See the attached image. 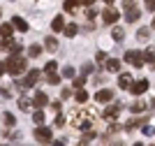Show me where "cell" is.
Returning <instances> with one entry per match:
<instances>
[{
  "label": "cell",
  "mask_w": 155,
  "mask_h": 146,
  "mask_svg": "<svg viewBox=\"0 0 155 146\" xmlns=\"http://www.w3.org/2000/svg\"><path fill=\"white\" fill-rule=\"evenodd\" d=\"M5 70L9 72V74H14V76L23 74V72H26V58H23V56H12L5 63Z\"/></svg>",
  "instance_id": "obj_1"
},
{
  "label": "cell",
  "mask_w": 155,
  "mask_h": 146,
  "mask_svg": "<svg viewBox=\"0 0 155 146\" xmlns=\"http://www.w3.org/2000/svg\"><path fill=\"white\" fill-rule=\"evenodd\" d=\"M125 60H127L130 65H134V67H141L143 65V56H141V51H127V53H125Z\"/></svg>",
  "instance_id": "obj_2"
},
{
  "label": "cell",
  "mask_w": 155,
  "mask_h": 146,
  "mask_svg": "<svg viewBox=\"0 0 155 146\" xmlns=\"http://www.w3.org/2000/svg\"><path fill=\"white\" fill-rule=\"evenodd\" d=\"M39 74H42V72L39 70H30L26 74V79H23V81H21V86H26V88H30V86H35V83L39 81Z\"/></svg>",
  "instance_id": "obj_3"
},
{
  "label": "cell",
  "mask_w": 155,
  "mask_h": 146,
  "mask_svg": "<svg viewBox=\"0 0 155 146\" xmlns=\"http://www.w3.org/2000/svg\"><path fill=\"white\" fill-rule=\"evenodd\" d=\"M51 137H53V132L49 130V127L39 125L37 130H35V139H37V141H51Z\"/></svg>",
  "instance_id": "obj_4"
},
{
  "label": "cell",
  "mask_w": 155,
  "mask_h": 146,
  "mask_svg": "<svg viewBox=\"0 0 155 146\" xmlns=\"http://www.w3.org/2000/svg\"><path fill=\"white\" fill-rule=\"evenodd\" d=\"M95 100L97 102H111V100H114V90H111V88H100L95 93Z\"/></svg>",
  "instance_id": "obj_5"
},
{
  "label": "cell",
  "mask_w": 155,
  "mask_h": 146,
  "mask_svg": "<svg viewBox=\"0 0 155 146\" xmlns=\"http://www.w3.org/2000/svg\"><path fill=\"white\" fill-rule=\"evenodd\" d=\"M102 19H104V23H116V21H118V12L109 5V7L102 12Z\"/></svg>",
  "instance_id": "obj_6"
},
{
  "label": "cell",
  "mask_w": 155,
  "mask_h": 146,
  "mask_svg": "<svg viewBox=\"0 0 155 146\" xmlns=\"http://www.w3.org/2000/svg\"><path fill=\"white\" fill-rule=\"evenodd\" d=\"M148 86H150V83L146 81V79H141V81L132 83V86H130V90H132L134 95H141V93H146V90H148Z\"/></svg>",
  "instance_id": "obj_7"
},
{
  "label": "cell",
  "mask_w": 155,
  "mask_h": 146,
  "mask_svg": "<svg viewBox=\"0 0 155 146\" xmlns=\"http://www.w3.org/2000/svg\"><path fill=\"white\" fill-rule=\"evenodd\" d=\"M118 111H120V107H107L102 111V118H104V121H116Z\"/></svg>",
  "instance_id": "obj_8"
},
{
  "label": "cell",
  "mask_w": 155,
  "mask_h": 146,
  "mask_svg": "<svg viewBox=\"0 0 155 146\" xmlns=\"http://www.w3.org/2000/svg\"><path fill=\"white\" fill-rule=\"evenodd\" d=\"M12 28H16L19 32H26L28 30V23L21 19V16H14V19H12Z\"/></svg>",
  "instance_id": "obj_9"
},
{
  "label": "cell",
  "mask_w": 155,
  "mask_h": 146,
  "mask_svg": "<svg viewBox=\"0 0 155 146\" xmlns=\"http://www.w3.org/2000/svg\"><path fill=\"white\" fill-rule=\"evenodd\" d=\"M30 107H32V100L26 97V95H21L19 97V109H21V111H30Z\"/></svg>",
  "instance_id": "obj_10"
},
{
  "label": "cell",
  "mask_w": 155,
  "mask_h": 146,
  "mask_svg": "<svg viewBox=\"0 0 155 146\" xmlns=\"http://www.w3.org/2000/svg\"><path fill=\"white\" fill-rule=\"evenodd\" d=\"M118 86L120 88H130L132 86V74H120L118 76Z\"/></svg>",
  "instance_id": "obj_11"
},
{
  "label": "cell",
  "mask_w": 155,
  "mask_h": 146,
  "mask_svg": "<svg viewBox=\"0 0 155 146\" xmlns=\"http://www.w3.org/2000/svg\"><path fill=\"white\" fill-rule=\"evenodd\" d=\"M139 16H141V12H139V9H130V12H125V19H127V23H134V21H139Z\"/></svg>",
  "instance_id": "obj_12"
},
{
  "label": "cell",
  "mask_w": 155,
  "mask_h": 146,
  "mask_svg": "<svg viewBox=\"0 0 155 146\" xmlns=\"http://www.w3.org/2000/svg\"><path fill=\"white\" fill-rule=\"evenodd\" d=\"M104 67H107V70H109V72H120V63H118L116 58H109Z\"/></svg>",
  "instance_id": "obj_13"
},
{
  "label": "cell",
  "mask_w": 155,
  "mask_h": 146,
  "mask_svg": "<svg viewBox=\"0 0 155 146\" xmlns=\"http://www.w3.org/2000/svg\"><path fill=\"white\" fill-rule=\"evenodd\" d=\"M35 107H44V104H49V97L44 95V93H35Z\"/></svg>",
  "instance_id": "obj_14"
},
{
  "label": "cell",
  "mask_w": 155,
  "mask_h": 146,
  "mask_svg": "<svg viewBox=\"0 0 155 146\" xmlns=\"http://www.w3.org/2000/svg\"><path fill=\"white\" fill-rule=\"evenodd\" d=\"M137 39H139V42H146V39H150V28H139V32H137Z\"/></svg>",
  "instance_id": "obj_15"
},
{
  "label": "cell",
  "mask_w": 155,
  "mask_h": 146,
  "mask_svg": "<svg viewBox=\"0 0 155 146\" xmlns=\"http://www.w3.org/2000/svg\"><path fill=\"white\" fill-rule=\"evenodd\" d=\"M51 28H53V30H63V28H65V21H63V16H53V21H51Z\"/></svg>",
  "instance_id": "obj_16"
},
{
  "label": "cell",
  "mask_w": 155,
  "mask_h": 146,
  "mask_svg": "<svg viewBox=\"0 0 155 146\" xmlns=\"http://www.w3.org/2000/svg\"><path fill=\"white\" fill-rule=\"evenodd\" d=\"M63 76L65 79H74V76H77V70H74L72 65H65L63 67Z\"/></svg>",
  "instance_id": "obj_17"
},
{
  "label": "cell",
  "mask_w": 155,
  "mask_h": 146,
  "mask_svg": "<svg viewBox=\"0 0 155 146\" xmlns=\"http://www.w3.org/2000/svg\"><path fill=\"white\" fill-rule=\"evenodd\" d=\"M81 5V0H65V12H74Z\"/></svg>",
  "instance_id": "obj_18"
},
{
  "label": "cell",
  "mask_w": 155,
  "mask_h": 146,
  "mask_svg": "<svg viewBox=\"0 0 155 146\" xmlns=\"http://www.w3.org/2000/svg\"><path fill=\"white\" fill-rule=\"evenodd\" d=\"M74 97H77V102H79V104H84V102H88V90L79 88V90H77V95H74Z\"/></svg>",
  "instance_id": "obj_19"
},
{
  "label": "cell",
  "mask_w": 155,
  "mask_h": 146,
  "mask_svg": "<svg viewBox=\"0 0 155 146\" xmlns=\"http://www.w3.org/2000/svg\"><path fill=\"white\" fill-rule=\"evenodd\" d=\"M12 23H2L0 25V35H2V37H12Z\"/></svg>",
  "instance_id": "obj_20"
},
{
  "label": "cell",
  "mask_w": 155,
  "mask_h": 146,
  "mask_svg": "<svg viewBox=\"0 0 155 146\" xmlns=\"http://www.w3.org/2000/svg\"><path fill=\"white\" fill-rule=\"evenodd\" d=\"M111 37L116 39V42H120V39L125 37V30L120 28V25H116V28H114V32H111Z\"/></svg>",
  "instance_id": "obj_21"
},
{
  "label": "cell",
  "mask_w": 155,
  "mask_h": 146,
  "mask_svg": "<svg viewBox=\"0 0 155 146\" xmlns=\"http://www.w3.org/2000/svg\"><path fill=\"white\" fill-rule=\"evenodd\" d=\"M39 53H42V46H39V44H30V46H28V56L37 58Z\"/></svg>",
  "instance_id": "obj_22"
},
{
  "label": "cell",
  "mask_w": 155,
  "mask_h": 146,
  "mask_svg": "<svg viewBox=\"0 0 155 146\" xmlns=\"http://www.w3.org/2000/svg\"><path fill=\"white\" fill-rule=\"evenodd\" d=\"M63 30H65V35H67V37H74V35H77V30H79V28H77V25H74V23H70V25H65V28H63Z\"/></svg>",
  "instance_id": "obj_23"
},
{
  "label": "cell",
  "mask_w": 155,
  "mask_h": 146,
  "mask_svg": "<svg viewBox=\"0 0 155 146\" xmlns=\"http://www.w3.org/2000/svg\"><path fill=\"white\" fill-rule=\"evenodd\" d=\"M56 70H58V63H56V60H49V63L44 65V72H46V74H53Z\"/></svg>",
  "instance_id": "obj_24"
},
{
  "label": "cell",
  "mask_w": 155,
  "mask_h": 146,
  "mask_svg": "<svg viewBox=\"0 0 155 146\" xmlns=\"http://www.w3.org/2000/svg\"><path fill=\"white\" fill-rule=\"evenodd\" d=\"M7 51H9V53H12V56H19L21 51H23V46H21L19 42H12V46H9V49H7Z\"/></svg>",
  "instance_id": "obj_25"
},
{
  "label": "cell",
  "mask_w": 155,
  "mask_h": 146,
  "mask_svg": "<svg viewBox=\"0 0 155 146\" xmlns=\"http://www.w3.org/2000/svg\"><path fill=\"white\" fill-rule=\"evenodd\" d=\"M143 109H146V102H141V100H139V102H134V104H132V111H134V114H141Z\"/></svg>",
  "instance_id": "obj_26"
},
{
  "label": "cell",
  "mask_w": 155,
  "mask_h": 146,
  "mask_svg": "<svg viewBox=\"0 0 155 146\" xmlns=\"http://www.w3.org/2000/svg\"><path fill=\"white\" fill-rule=\"evenodd\" d=\"M44 44H46V49H49V51H56V49H58V42H56L53 37H46Z\"/></svg>",
  "instance_id": "obj_27"
},
{
  "label": "cell",
  "mask_w": 155,
  "mask_h": 146,
  "mask_svg": "<svg viewBox=\"0 0 155 146\" xmlns=\"http://www.w3.org/2000/svg\"><path fill=\"white\" fill-rule=\"evenodd\" d=\"M32 121L37 123V125H42V123H44V111H35V114H32Z\"/></svg>",
  "instance_id": "obj_28"
},
{
  "label": "cell",
  "mask_w": 155,
  "mask_h": 146,
  "mask_svg": "<svg viewBox=\"0 0 155 146\" xmlns=\"http://www.w3.org/2000/svg\"><path fill=\"white\" fill-rule=\"evenodd\" d=\"M123 9H125V12H130V9H137V2H134V0H123Z\"/></svg>",
  "instance_id": "obj_29"
},
{
  "label": "cell",
  "mask_w": 155,
  "mask_h": 146,
  "mask_svg": "<svg viewBox=\"0 0 155 146\" xmlns=\"http://www.w3.org/2000/svg\"><path fill=\"white\" fill-rule=\"evenodd\" d=\"M86 79H88L86 74H81V76H74V86H77V88H81V86L86 83Z\"/></svg>",
  "instance_id": "obj_30"
},
{
  "label": "cell",
  "mask_w": 155,
  "mask_h": 146,
  "mask_svg": "<svg viewBox=\"0 0 155 146\" xmlns=\"http://www.w3.org/2000/svg\"><path fill=\"white\" fill-rule=\"evenodd\" d=\"M2 121H5L7 125H14V123H16V118H14V114H9V111H7V114L2 116Z\"/></svg>",
  "instance_id": "obj_31"
},
{
  "label": "cell",
  "mask_w": 155,
  "mask_h": 146,
  "mask_svg": "<svg viewBox=\"0 0 155 146\" xmlns=\"http://www.w3.org/2000/svg\"><path fill=\"white\" fill-rule=\"evenodd\" d=\"M46 79H49V83H53V86H56V83H60V76L56 74V72H53V74H46Z\"/></svg>",
  "instance_id": "obj_32"
},
{
  "label": "cell",
  "mask_w": 155,
  "mask_h": 146,
  "mask_svg": "<svg viewBox=\"0 0 155 146\" xmlns=\"http://www.w3.org/2000/svg\"><path fill=\"white\" fill-rule=\"evenodd\" d=\"M141 56H146V58H143V60H148V63L153 65V49H148V51H146V53H141Z\"/></svg>",
  "instance_id": "obj_33"
},
{
  "label": "cell",
  "mask_w": 155,
  "mask_h": 146,
  "mask_svg": "<svg viewBox=\"0 0 155 146\" xmlns=\"http://www.w3.org/2000/svg\"><path fill=\"white\" fill-rule=\"evenodd\" d=\"M141 132H143V134H148V137H150V134H153V125H143V130H141Z\"/></svg>",
  "instance_id": "obj_34"
},
{
  "label": "cell",
  "mask_w": 155,
  "mask_h": 146,
  "mask_svg": "<svg viewBox=\"0 0 155 146\" xmlns=\"http://www.w3.org/2000/svg\"><path fill=\"white\" fill-rule=\"evenodd\" d=\"M63 123H65V116H63V114H58V116H56V125L60 127V125H63Z\"/></svg>",
  "instance_id": "obj_35"
},
{
  "label": "cell",
  "mask_w": 155,
  "mask_h": 146,
  "mask_svg": "<svg viewBox=\"0 0 155 146\" xmlns=\"http://www.w3.org/2000/svg\"><path fill=\"white\" fill-rule=\"evenodd\" d=\"M60 93H63V100H67V97L72 95V90H70V88H63V90H60Z\"/></svg>",
  "instance_id": "obj_36"
},
{
  "label": "cell",
  "mask_w": 155,
  "mask_h": 146,
  "mask_svg": "<svg viewBox=\"0 0 155 146\" xmlns=\"http://www.w3.org/2000/svg\"><path fill=\"white\" fill-rule=\"evenodd\" d=\"M88 72H93V65H91V63L84 65V74H86V76H88Z\"/></svg>",
  "instance_id": "obj_37"
},
{
  "label": "cell",
  "mask_w": 155,
  "mask_h": 146,
  "mask_svg": "<svg viewBox=\"0 0 155 146\" xmlns=\"http://www.w3.org/2000/svg\"><path fill=\"white\" fill-rule=\"evenodd\" d=\"M93 16H95V9H93V7H88V12H86V19H93Z\"/></svg>",
  "instance_id": "obj_38"
},
{
  "label": "cell",
  "mask_w": 155,
  "mask_h": 146,
  "mask_svg": "<svg viewBox=\"0 0 155 146\" xmlns=\"http://www.w3.org/2000/svg\"><path fill=\"white\" fill-rule=\"evenodd\" d=\"M51 109L56 111V114H60V102H53V104H51Z\"/></svg>",
  "instance_id": "obj_39"
},
{
  "label": "cell",
  "mask_w": 155,
  "mask_h": 146,
  "mask_svg": "<svg viewBox=\"0 0 155 146\" xmlns=\"http://www.w3.org/2000/svg\"><path fill=\"white\" fill-rule=\"evenodd\" d=\"M153 7H155L153 0H146V9H148V12H153Z\"/></svg>",
  "instance_id": "obj_40"
},
{
  "label": "cell",
  "mask_w": 155,
  "mask_h": 146,
  "mask_svg": "<svg viewBox=\"0 0 155 146\" xmlns=\"http://www.w3.org/2000/svg\"><path fill=\"white\" fill-rule=\"evenodd\" d=\"M81 2H84V5H93V2H95V0H81Z\"/></svg>",
  "instance_id": "obj_41"
},
{
  "label": "cell",
  "mask_w": 155,
  "mask_h": 146,
  "mask_svg": "<svg viewBox=\"0 0 155 146\" xmlns=\"http://www.w3.org/2000/svg\"><path fill=\"white\" fill-rule=\"evenodd\" d=\"M2 74H5V65L0 63V76H2Z\"/></svg>",
  "instance_id": "obj_42"
},
{
  "label": "cell",
  "mask_w": 155,
  "mask_h": 146,
  "mask_svg": "<svg viewBox=\"0 0 155 146\" xmlns=\"http://www.w3.org/2000/svg\"><path fill=\"white\" fill-rule=\"evenodd\" d=\"M53 146H65V144H63V141H53Z\"/></svg>",
  "instance_id": "obj_43"
},
{
  "label": "cell",
  "mask_w": 155,
  "mask_h": 146,
  "mask_svg": "<svg viewBox=\"0 0 155 146\" xmlns=\"http://www.w3.org/2000/svg\"><path fill=\"white\" fill-rule=\"evenodd\" d=\"M104 2H107V5H111V2H114V0H104Z\"/></svg>",
  "instance_id": "obj_44"
},
{
  "label": "cell",
  "mask_w": 155,
  "mask_h": 146,
  "mask_svg": "<svg viewBox=\"0 0 155 146\" xmlns=\"http://www.w3.org/2000/svg\"><path fill=\"white\" fill-rule=\"evenodd\" d=\"M132 146H143V144H132Z\"/></svg>",
  "instance_id": "obj_45"
},
{
  "label": "cell",
  "mask_w": 155,
  "mask_h": 146,
  "mask_svg": "<svg viewBox=\"0 0 155 146\" xmlns=\"http://www.w3.org/2000/svg\"><path fill=\"white\" fill-rule=\"evenodd\" d=\"M0 16H2V12H0Z\"/></svg>",
  "instance_id": "obj_46"
}]
</instances>
